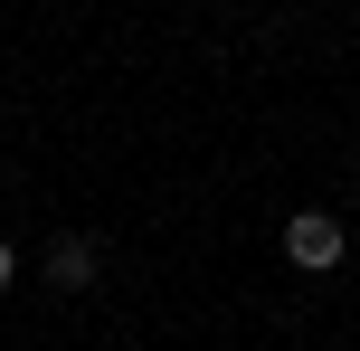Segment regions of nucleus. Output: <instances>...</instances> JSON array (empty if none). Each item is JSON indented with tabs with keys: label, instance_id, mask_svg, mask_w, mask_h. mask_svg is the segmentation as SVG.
<instances>
[{
	"label": "nucleus",
	"instance_id": "obj_3",
	"mask_svg": "<svg viewBox=\"0 0 360 351\" xmlns=\"http://www.w3.org/2000/svg\"><path fill=\"white\" fill-rule=\"evenodd\" d=\"M10 285H19V257H10V238H0V295H10Z\"/></svg>",
	"mask_w": 360,
	"mask_h": 351
},
{
	"label": "nucleus",
	"instance_id": "obj_2",
	"mask_svg": "<svg viewBox=\"0 0 360 351\" xmlns=\"http://www.w3.org/2000/svg\"><path fill=\"white\" fill-rule=\"evenodd\" d=\"M48 285H57V295L95 285V238H76V228H67V238H48Z\"/></svg>",
	"mask_w": 360,
	"mask_h": 351
},
{
	"label": "nucleus",
	"instance_id": "obj_1",
	"mask_svg": "<svg viewBox=\"0 0 360 351\" xmlns=\"http://www.w3.org/2000/svg\"><path fill=\"white\" fill-rule=\"evenodd\" d=\"M342 219H332V209H294V219H285V257L294 266H304V276H323V266H342Z\"/></svg>",
	"mask_w": 360,
	"mask_h": 351
}]
</instances>
